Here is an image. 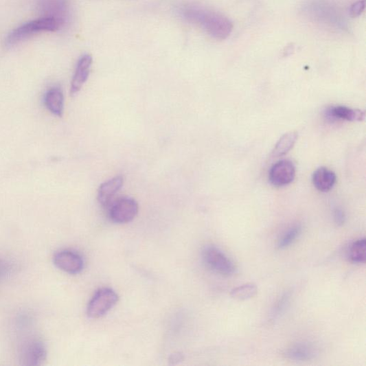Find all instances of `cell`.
Segmentation results:
<instances>
[{
    "mask_svg": "<svg viewBox=\"0 0 366 366\" xmlns=\"http://www.w3.org/2000/svg\"><path fill=\"white\" fill-rule=\"evenodd\" d=\"M183 13L187 21L198 24L215 39H227L233 31V25L231 21L216 12L197 7H187Z\"/></svg>",
    "mask_w": 366,
    "mask_h": 366,
    "instance_id": "6da1fadb",
    "label": "cell"
},
{
    "mask_svg": "<svg viewBox=\"0 0 366 366\" xmlns=\"http://www.w3.org/2000/svg\"><path fill=\"white\" fill-rule=\"evenodd\" d=\"M64 22L45 16L41 19L27 22L12 30L5 38V46L11 47L16 44L44 32H56L63 25Z\"/></svg>",
    "mask_w": 366,
    "mask_h": 366,
    "instance_id": "7a4b0ae2",
    "label": "cell"
},
{
    "mask_svg": "<svg viewBox=\"0 0 366 366\" xmlns=\"http://www.w3.org/2000/svg\"><path fill=\"white\" fill-rule=\"evenodd\" d=\"M205 264L211 271L224 276L236 273V267L233 261L215 247H207L203 251Z\"/></svg>",
    "mask_w": 366,
    "mask_h": 366,
    "instance_id": "3957f363",
    "label": "cell"
},
{
    "mask_svg": "<svg viewBox=\"0 0 366 366\" xmlns=\"http://www.w3.org/2000/svg\"><path fill=\"white\" fill-rule=\"evenodd\" d=\"M117 294L111 288L99 289L89 302L88 316L91 319H99L106 315L117 303Z\"/></svg>",
    "mask_w": 366,
    "mask_h": 366,
    "instance_id": "277c9868",
    "label": "cell"
},
{
    "mask_svg": "<svg viewBox=\"0 0 366 366\" xmlns=\"http://www.w3.org/2000/svg\"><path fill=\"white\" fill-rule=\"evenodd\" d=\"M138 211L139 207L135 200L130 198H122L112 206L110 218L116 223H128L135 219Z\"/></svg>",
    "mask_w": 366,
    "mask_h": 366,
    "instance_id": "5b68a950",
    "label": "cell"
},
{
    "mask_svg": "<svg viewBox=\"0 0 366 366\" xmlns=\"http://www.w3.org/2000/svg\"><path fill=\"white\" fill-rule=\"evenodd\" d=\"M54 264L61 271L76 275L84 268V261L80 254L73 251L62 250L56 253L54 258Z\"/></svg>",
    "mask_w": 366,
    "mask_h": 366,
    "instance_id": "8992f818",
    "label": "cell"
},
{
    "mask_svg": "<svg viewBox=\"0 0 366 366\" xmlns=\"http://www.w3.org/2000/svg\"><path fill=\"white\" fill-rule=\"evenodd\" d=\"M295 177V168L290 161H281L274 164L269 172V180L276 187L290 184Z\"/></svg>",
    "mask_w": 366,
    "mask_h": 366,
    "instance_id": "52a82bcc",
    "label": "cell"
},
{
    "mask_svg": "<svg viewBox=\"0 0 366 366\" xmlns=\"http://www.w3.org/2000/svg\"><path fill=\"white\" fill-rule=\"evenodd\" d=\"M45 344L38 339L31 340L23 348L22 361L25 365H40L46 359Z\"/></svg>",
    "mask_w": 366,
    "mask_h": 366,
    "instance_id": "ba28073f",
    "label": "cell"
},
{
    "mask_svg": "<svg viewBox=\"0 0 366 366\" xmlns=\"http://www.w3.org/2000/svg\"><path fill=\"white\" fill-rule=\"evenodd\" d=\"M93 64V57L86 54L78 60L72 80L71 93L75 95L80 91L84 84L88 80Z\"/></svg>",
    "mask_w": 366,
    "mask_h": 366,
    "instance_id": "9c48e42d",
    "label": "cell"
},
{
    "mask_svg": "<svg viewBox=\"0 0 366 366\" xmlns=\"http://www.w3.org/2000/svg\"><path fill=\"white\" fill-rule=\"evenodd\" d=\"M124 179L123 176H116L100 185L98 192V200L103 206H107L123 187Z\"/></svg>",
    "mask_w": 366,
    "mask_h": 366,
    "instance_id": "30bf717a",
    "label": "cell"
},
{
    "mask_svg": "<svg viewBox=\"0 0 366 366\" xmlns=\"http://www.w3.org/2000/svg\"><path fill=\"white\" fill-rule=\"evenodd\" d=\"M284 355L292 361H307L317 356V350L314 346L310 343H297L289 346Z\"/></svg>",
    "mask_w": 366,
    "mask_h": 366,
    "instance_id": "8fae6325",
    "label": "cell"
},
{
    "mask_svg": "<svg viewBox=\"0 0 366 366\" xmlns=\"http://www.w3.org/2000/svg\"><path fill=\"white\" fill-rule=\"evenodd\" d=\"M313 185L322 193H327L334 187L336 183V175L334 172L327 168L317 169L312 175Z\"/></svg>",
    "mask_w": 366,
    "mask_h": 366,
    "instance_id": "7c38bea8",
    "label": "cell"
},
{
    "mask_svg": "<svg viewBox=\"0 0 366 366\" xmlns=\"http://www.w3.org/2000/svg\"><path fill=\"white\" fill-rule=\"evenodd\" d=\"M45 104L50 113L61 117L64 111V95L61 89L54 88L49 90L45 96Z\"/></svg>",
    "mask_w": 366,
    "mask_h": 366,
    "instance_id": "4fadbf2b",
    "label": "cell"
},
{
    "mask_svg": "<svg viewBox=\"0 0 366 366\" xmlns=\"http://www.w3.org/2000/svg\"><path fill=\"white\" fill-rule=\"evenodd\" d=\"M327 114L330 117L350 122H361L365 118V113L363 111L346 106L331 108L328 110Z\"/></svg>",
    "mask_w": 366,
    "mask_h": 366,
    "instance_id": "5bb4252c",
    "label": "cell"
},
{
    "mask_svg": "<svg viewBox=\"0 0 366 366\" xmlns=\"http://www.w3.org/2000/svg\"><path fill=\"white\" fill-rule=\"evenodd\" d=\"M298 138L299 134L295 131L284 135L279 139L272 152L273 158H278L287 154L293 148Z\"/></svg>",
    "mask_w": 366,
    "mask_h": 366,
    "instance_id": "9a60e30c",
    "label": "cell"
},
{
    "mask_svg": "<svg viewBox=\"0 0 366 366\" xmlns=\"http://www.w3.org/2000/svg\"><path fill=\"white\" fill-rule=\"evenodd\" d=\"M366 240L360 238L352 243L348 251V258L352 263L361 264L365 262L366 257Z\"/></svg>",
    "mask_w": 366,
    "mask_h": 366,
    "instance_id": "2e32d148",
    "label": "cell"
},
{
    "mask_svg": "<svg viewBox=\"0 0 366 366\" xmlns=\"http://www.w3.org/2000/svg\"><path fill=\"white\" fill-rule=\"evenodd\" d=\"M257 293V286L249 283L233 288L231 291V296L235 300L242 301L253 299Z\"/></svg>",
    "mask_w": 366,
    "mask_h": 366,
    "instance_id": "e0dca14e",
    "label": "cell"
},
{
    "mask_svg": "<svg viewBox=\"0 0 366 366\" xmlns=\"http://www.w3.org/2000/svg\"><path fill=\"white\" fill-rule=\"evenodd\" d=\"M302 232V228L300 225H293L289 229L279 240L277 247L279 249H286L288 248L292 244L299 238Z\"/></svg>",
    "mask_w": 366,
    "mask_h": 366,
    "instance_id": "ac0fdd59",
    "label": "cell"
},
{
    "mask_svg": "<svg viewBox=\"0 0 366 366\" xmlns=\"http://www.w3.org/2000/svg\"><path fill=\"white\" fill-rule=\"evenodd\" d=\"M365 0H358L352 5L350 12L353 17L359 16L365 10Z\"/></svg>",
    "mask_w": 366,
    "mask_h": 366,
    "instance_id": "d6986e66",
    "label": "cell"
},
{
    "mask_svg": "<svg viewBox=\"0 0 366 366\" xmlns=\"http://www.w3.org/2000/svg\"><path fill=\"white\" fill-rule=\"evenodd\" d=\"M334 220L336 223L339 225L342 226L344 225L345 221V216L344 212L341 210V209L337 208L336 209V211H334Z\"/></svg>",
    "mask_w": 366,
    "mask_h": 366,
    "instance_id": "ffe728a7",
    "label": "cell"
},
{
    "mask_svg": "<svg viewBox=\"0 0 366 366\" xmlns=\"http://www.w3.org/2000/svg\"><path fill=\"white\" fill-rule=\"evenodd\" d=\"M184 359L183 356L180 353L174 354L170 356L169 361L171 364H177Z\"/></svg>",
    "mask_w": 366,
    "mask_h": 366,
    "instance_id": "44dd1931",
    "label": "cell"
},
{
    "mask_svg": "<svg viewBox=\"0 0 366 366\" xmlns=\"http://www.w3.org/2000/svg\"><path fill=\"white\" fill-rule=\"evenodd\" d=\"M5 267L3 266V264L1 263V261H0V276L3 275Z\"/></svg>",
    "mask_w": 366,
    "mask_h": 366,
    "instance_id": "7402d4cb",
    "label": "cell"
}]
</instances>
